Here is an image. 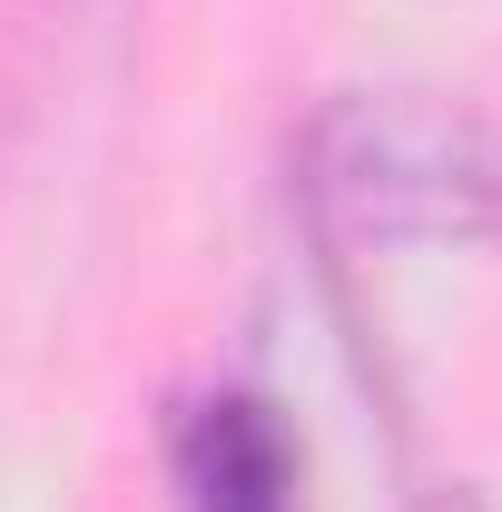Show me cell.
I'll list each match as a JSON object with an SVG mask.
<instances>
[{
	"mask_svg": "<svg viewBox=\"0 0 502 512\" xmlns=\"http://www.w3.org/2000/svg\"><path fill=\"white\" fill-rule=\"evenodd\" d=\"M306 197L345 247H502V128L424 89L345 99L306 138Z\"/></svg>",
	"mask_w": 502,
	"mask_h": 512,
	"instance_id": "6da1fadb",
	"label": "cell"
},
{
	"mask_svg": "<svg viewBox=\"0 0 502 512\" xmlns=\"http://www.w3.org/2000/svg\"><path fill=\"white\" fill-rule=\"evenodd\" d=\"M178 503L188 512H306V453L266 394H197L178 414Z\"/></svg>",
	"mask_w": 502,
	"mask_h": 512,
	"instance_id": "7a4b0ae2",
	"label": "cell"
},
{
	"mask_svg": "<svg viewBox=\"0 0 502 512\" xmlns=\"http://www.w3.org/2000/svg\"><path fill=\"white\" fill-rule=\"evenodd\" d=\"M414 512H483V493H473V483H434Z\"/></svg>",
	"mask_w": 502,
	"mask_h": 512,
	"instance_id": "3957f363",
	"label": "cell"
}]
</instances>
